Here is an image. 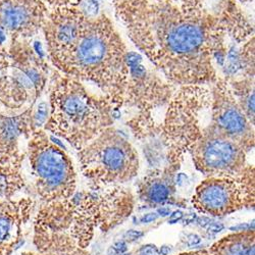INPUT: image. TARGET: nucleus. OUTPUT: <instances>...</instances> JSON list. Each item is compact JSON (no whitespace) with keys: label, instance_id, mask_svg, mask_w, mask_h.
<instances>
[{"label":"nucleus","instance_id":"26","mask_svg":"<svg viewBox=\"0 0 255 255\" xmlns=\"http://www.w3.org/2000/svg\"><path fill=\"white\" fill-rule=\"evenodd\" d=\"M201 242V238L197 235V234H190L186 237V244L189 247L196 246Z\"/></svg>","mask_w":255,"mask_h":255},{"label":"nucleus","instance_id":"19","mask_svg":"<svg viewBox=\"0 0 255 255\" xmlns=\"http://www.w3.org/2000/svg\"><path fill=\"white\" fill-rule=\"evenodd\" d=\"M226 79V78H225ZM234 98L237 101L249 122L255 125V102H254V76H244L234 79H226Z\"/></svg>","mask_w":255,"mask_h":255},{"label":"nucleus","instance_id":"23","mask_svg":"<svg viewBox=\"0 0 255 255\" xmlns=\"http://www.w3.org/2000/svg\"><path fill=\"white\" fill-rule=\"evenodd\" d=\"M144 236V233L142 231H137V230H129L127 231L125 234V239L128 241H136L139 240Z\"/></svg>","mask_w":255,"mask_h":255},{"label":"nucleus","instance_id":"1","mask_svg":"<svg viewBox=\"0 0 255 255\" xmlns=\"http://www.w3.org/2000/svg\"><path fill=\"white\" fill-rule=\"evenodd\" d=\"M114 7L139 53L175 87L217 81L227 47L215 12L172 0H122Z\"/></svg>","mask_w":255,"mask_h":255},{"label":"nucleus","instance_id":"8","mask_svg":"<svg viewBox=\"0 0 255 255\" xmlns=\"http://www.w3.org/2000/svg\"><path fill=\"white\" fill-rule=\"evenodd\" d=\"M188 153L206 178H237L248 165V153L210 122L202 128Z\"/></svg>","mask_w":255,"mask_h":255},{"label":"nucleus","instance_id":"22","mask_svg":"<svg viewBox=\"0 0 255 255\" xmlns=\"http://www.w3.org/2000/svg\"><path fill=\"white\" fill-rule=\"evenodd\" d=\"M173 2L187 5V6H193V7H199V8H206L205 2L206 0H172Z\"/></svg>","mask_w":255,"mask_h":255},{"label":"nucleus","instance_id":"25","mask_svg":"<svg viewBox=\"0 0 255 255\" xmlns=\"http://www.w3.org/2000/svg\"><path fill=\"white\" fill-rule=\"evenodd\" d=\"M140 253H146L148 255H159V252H158V249L155 245H145V246H142L139 250Z\"/></svg>","mask_w":255,"mask_h":255},{"label":"nucleus","instance_id":"30","mask_svg":"<svg viewBox=\"0 0 255 255\" xmlns=\"http://www.w3.org/2000/svg\"><path fill=\"white\" fill-rule=\"evenodd\" d=\"M184 215L181 210H176L174 212H172L171 215H169V219H168V223L169 224H176L179 221H181L183 219Z\"/></svg>","mask_w":255,"mask_h":255},{"label":"nucleus","instance_id":"37","mask_svg":"<svg viewBox=\"0 0 255 255\" xmlns=\"http://www.w3.org/2000/svg\"><path fill=\"white\" fill-rule=\"evenodd\" d=\"M115 255H130V254H128V253H123V254H115Z\"/></svg>","mask_w":255,"mask_h":255},{"label":"nucleus","instance_id":"17","mask_svg":"<svg viewBox=\"0 0 255 255\" xmlns=\"http://www.w3.org/2000/svg\"><path fill=\"white\" fill-rule=\"evenodd\" d=\"M209 255H255L254 230L234 232L212 245Z\"/></svg>","mask_w":255,"mask_h":255},{"label":"nucleus","instance_id":"16","mask_svg":"<svg viewBox=\"0 0 255 255\" xmlns=\"http://www.w3.org/2000/svg\"><path fill=\"white\" fill-rule=\"evenodd\" d=\"M32 110L17 117L0 116V164L25 161L26 154L20 149V139H28L34 132L31 123Z\"/></svg>","mask_w":255,"mask_h":255},{"label":"nucleus","instance_id":"13","mask_svg":"<svg viewBox=\"0 0 255 255\" xmlns=\"http://www.w3.org/2000/svg\"><path fill=\"white\" fill-rule=\"evenodd\" d=\"M48 15L43 0H0V27L11 39H34Z\"/></svg>","mask_w":255,"mask_h":255},{"label":"nucleus","instance_id":"27","mask_svg":"<svg viewBox=\"0 0 255 255\" xmlns=\"http://www.w3.org/2000/svg\"><path fill=\"white\" fill-rule=\"evenodd\" d=\"M113 251H115L116 254H123L126 253V251L128 250V245L126 243V241H118L114 244V246H112Z\"/></svg>","mask_w":255,"mask_h":255},{"label":"nucleus","instance_id":"29","mask_svg":"<svg viewBox=\"0 0 255 255\" xmlns=\"http://www.w3.org/2000/svg\"><path fill=\"white\" fill-rule=\"evenodd\" d=\"M231 231L234 232H245V231H250V230H254V224L252 222V224H240L236 227H233L230 229Z\"/></svg>","mask_w":255,"mask_h":255},{"label":"nucleus","instance_id":"4","mask_svg":"<svg viewBox=\"0 0 255 255\" xmlns=\"http://www.w3.org/2000/svg\"><path fill=\"white\" fill-rule=\"evenodd\" d=\"M33 244L40 253L87 249L96 230L90 215L73 195L41 204L33 224Z\"/></svg>","mask_w":255,"mask_h":255},{"label":"nucleus","instance_id":"39","mask_svg":"<svg viewBox=\"0 0 255 255\" xmlns=\"http://www.w3.org/2000/svg\"><path fill=\"white\" fill-rule=\"evenodd\" d=\"M0 47H1V46H0Z\"/></svg>","mask_w":255,"mask_h":255},{"label":"nucleus","instance_id":"28","mask_svg":"<svg viewBox=\"0 0 255 255\" xmlns=\"http://www.w3.org/2000/svg\"><path fill=\"white\" fill-rule=\"evenodd\" d=\"M158 217L159 216L156 214V212H148V214H145L140 219V222L143 224H150V223L155 222L158 219Z\"/></svg>","mask_w":255,"mask_h":255},{"label":"nucleus","instance_id":"34","mask_svg":"<svg viewBox=\"0 0 255 255\" xmlns=\"http://www.w3.org/2000/svg\"><path fill=\"white\" fill-rule=\"evenodd\" d=\"M172 251V247L171 246H167V245H163L160 247V249L158 250L159 255H169Z\"/></svg>","mask_w":255,"mask_h":255},{"label":"nucleus","instance_id":"11","mask_svg":"<svg viewBox=\"0 0 255 255\" xmlns=\"http://www.w3.org/2000/svg\"><path fill=\"white\" fill-rule=\"evenodd\" d=\"M210 86V123L249 153L254 148V126L239 108L224 77L219 76Z\"/></svg>","mask_w":255,"mask_h":255},{"label":"nucleus","instance_id":"20","mask_svg":"<svg viewBox=\"0 0 255 255\" xmlns=\"http://www.w3.org/2000/svg\"><path fill=\"white\" fill-rule=\"evenodd\" d=\"M245 201V208L254 206V166L248 164L237 177Z\"/></svg>","mask_w":255,"mask_h":255},{"label":"nucleus","instance_id":"31","mask_svg":"<svg viewBox=\"0 0 255 255\" xmlns=\"http://www.w3.org/2000/svg\"><path fill=\"white\" fill-rule=\"evenodd\" d=\"M156 214L162 218H165V217H169V215L172 214V210L167 206H161V207L157 208Z\"/></svg>","mask_w":255,"mask_h":255},{"label":"nucleus","instance_id":"36","mask_svg":"<svg viewBox=\"0 0 255 255\" xmlns=\"http://www.w3.org/2000/svg\"><path fill=\"white\" fill-rule=\"evenodd\" d=\"M112 1H113V4H114V5H116V4L120 3V2L122 1V0H112Z\"/></svg>","mask_w":255,"mask_h":255},{"label":"nucleus","instance_id":"35","mask_svg":"<svg viewBox=\"0 0 255 255\" xmlns=\"http://www.w3.org/2000/svg\"><path fill=\"white\" fill-rule=\"evenodd\" d=\"M216 1H217V3L219 5H221L224 2L228 1V0H216ZM234 1H236V2H250V1H252V0H234Z\"/></svg>","mask_w":255,"mask_h":255},{"label":"nucleus","instance_id":"33","mask_svg":"<svg viewBox=\"0 0 255 255\" xmlns=\"http://www.w3.org/2000/svg\"><path fill=\"white\" fill-rule=\"evenodd\" d=\"M211 222H212V220H211L210 218H208V217L198 218L197 221H196V223H197L199 226H201V227H207Z\"/></svg>","mask_w":255,"mask_h":255},{"label":"nucleus","instance_id":"14","mask_svg":"<svg viewBox=\"0 0 255 255\" xmlns=\"http://www.w3.org/2000/svg\"><path fill=\"white\" fill-rule=\"evenodd\" d=\"M35 207L31 197L0 201V255H11L24 244V229Z\"/></svg>","mask_w":255,"mask_h":255},{"label":"nucleus","instance_id":"38","mask_svg":"<svg viewBox=\"0 0 255 255\" xmlns=\"http://www.w3.org/2000/svg\"><path fill=\"white\" fill-rule=\"evenodd\" d=\"M139 255H148V254H146V253H140Z\"/></svg>","mask_w":255,"mask_h":255},{"label":"nucleus","instance_id":"6","mask_svg":"<svg viewBox=\"0 0 255 255\" xmlns=\"http://www.w3.org/2000/svg\"><path fill=\"white\" fill-rule=\"evenodd\" d=\"M211 92L208 86L178 87L167 104L159 137L166 154L167 165L180 169L184 155L199 137L202 114L210 110Z\"/></svg>","mask_w":255,"mask_h":255},{"label":"nucleus","instance_id":"18","mask_svg":"<svg viewBox=\"0 0 255 255\" xmlns=\"http://www.w3.org/2000/svg\"><path fill=\"white\" fill-rule=\"evenodd\" d=\"M23 164L24 161L0 164V201L13 199L27 187Z\"/></svg>","mask_w":255,"mask_h":255},{"label":"nucleus","instance_id":"9","mask_svg":"<svg viewBox=\"0 0 255 255\" xmlns=\"http://www.w3.org/2000/svg\"><path fill=\"white\" fill-rule=\"evenodd\" d=\"M128 84L124 106L138 109L139 113L151 115L152 111L167 105L177 87L163 77L147 68L139 52H128Z\"/></svg>","mask_w":255,"mask_h":255},{"label":"nucleus","instance_id":"24","mask_svg":"<svg viewBox=\"0 0 255 255\" xmlns=\"http://www.w3.org/2000/svg\"><path fill=\"white\" fill-rule=\"evenodd\" d=\"M206 228H207V231L209 233L218 234V233L222 232L225 229V226H224V224L219 223V222H211Z\"/></svg>","mask_w":255,"mask_h":255},{"label":"nucleus","instance_id":"10","mask_svg":"<svg viewBox=\"0 0 255 255\" xmlns=\"http://www.w3.org/2000/svg\"><path fill=\"white\" fill-rule=\"evenodd\" d=\"M75 196L101 232H110L122 225L135 207L134 194L123 185L102 186L90 183L89 190L75 192Z\"/></svg>","mask_w":255,"mask_h":255},{"label":"nucleus","instance_id":"5","mask_svg":"<svg viewBox=\"0 0 255 255\" xmlns=\"http://www.w3.org/2000/svg\"><path fill=\"white\" fill-rule=\"evenodd\" d=\"M27 141L32 187L42 204L71 198L77 190V173L65 148L43 129L32 132Z\"/></svg>","mask_w":255,"mask_h":255},{"label":"nucleus","instance_id":"15","mask_svg":"<svg viewBox=\"0 0 255 255\" xmlns=\"http://www.w3.org/2000/svg\"><path fill=\"white\" fill-rule=\"evenodd\" d=\"M178 172V168L165 164L162 168L153 169L148 173L137 187L139 200L148 207L174 203Z\"/></svg>","mask_w":255,"mask_h":255},{"label":"nucleus","instance_id":"3","mask_svg":"<svg viewBox=\"0 0 255 255\" xmlns=\"http://www.w3.org/2000/svg\"><path fill=\"white\" fill-rule=\"evenodd\" d=\"M47 101L49 115L43 130L65 140L77 151L114 126L116 110L108 99L54 69L47 84Z\"/></svg>","mask_w":255,"mask_h":255},{"label":"nucleus","instance_id":"2","mask_svg":"<svg viewBox=\"0 0 255 255\" xmlns=\"http://www.w3.org/2000/svg\"><path fill=\"white\" fill-rule=\"evenodd\" d=\"M128 52L112 18L103 11L85 17L69 45L47 59L55 71L94 84L117 111L124 106L129 74Z\"/></svg>","mask_w":255,"mask_h":255},{"label":"nucleus","instance_id":"21","mask_svg":"<svg viewBox=\"0 0 255 255\" xmlns=\"http://www.w3.org/2000/svg\"><path fill=\"white\" fill-rule=\"evenodd\" d=\"M20 255H91L86 249H78L74 252L70 253H40V252H32V251H26L23 252Z\"/></svg>","mask_w":255,"mask_h":255},{"label":"nucleus","instance_id":"7","mask_svg":"<svg viewBox=\"0 0 255 255\" xmlns=\"http://www.w3.org/2000/svg\"><path fill=\"white\" fill-rule=\"evenodd\" d=\"M81 171L90 183L124 185L139 172V154L126 135L114 126L78 151Z\"/></svg>","mask_w":255,"mask_h":255},{"label":"nucleus","instance_id":"12","mask_svg":"<svg viewBox=\"0 0 255 255\" xmlns=\"http://www.w3.org/2000/svg\"><path fill=\"white\" fill-rule=\"evenodd\" d=\"M192 204L201 214L218 218L245 208L237 178H206L197 186Z\"/></svg>","mask_w":255,"mask_h":255},{"label":"nucleus","instance_id":"32","mask_svg":"<svg viewBox=\"0 0 255 255\" xmlns=\"http://www.w3.org/2000/svg\"><path fill=\"white\" fill-rule=\"evenodd\" d=\"M179 255H209V252L206 249H202V250H196V251H191V252H184Z\"/></svg>","mask_w":255,"mask_h":255}]
</instances>
